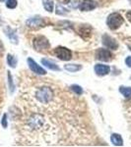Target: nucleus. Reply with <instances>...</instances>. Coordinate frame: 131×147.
<instances>
[{
	"label": "nucleus",
	"mask_w": 131,
	"mask_h": 147,
	"mask_svg": "<svg viewBox=\"0 0 131 147\" xmlns=\"http://www.w3.org/2000/svg\"><path fill=\"white\" fill-rule=\"evenodd\" d=\"M28 145H84V105L50 82L34 80L23 94Z\"/></svg>",
	"instance_id": "obj_1"
},
{
	"label": "nucleus",
	"mask_w": 131,
	"mask_h": 147,
	"mask_svg": "<svg viewBox=\"0 0 131 147\" xmlns=\"http://www.w3.org/2000/svg\"><path fill=\"white\" fill-rule=\"evenodd\" d=\"M123 22H124L123 17L119 13H111L108 17V20H106V24H108V28L113 30L120 28L122 26Z\"/></svg>",
	"instance_id": "obj_2"
},
{
	"label": "nucleus",
	"mask_w": 131,
	"mask_h": 147,
	"mask_svg": "<svg viewBox=\"0 0 131 147\" xmlns=\"http://www.w3.org/2000/svg\"><path fill=\"white\" fill-rule=\"evenodd\" d=\"M54 54H55L57 58L62 61H69L72 58L71 51L66 48V47H62V46H59L54 49Z\"/></svg>",
	"instance_id": "obj_3"
},
{
	"label": "nucleus",
	"mask_w": 131,
	"mask_h": 147,
	"mask_svg": "<svg viewBox=\"0 0 131 147\" xmlns=\"http://www.w3.org/2000/svg\"><path fill=\"white\" fill-rule=\"evenodd\" d=\"M34 47L38 51H44L49 48V42L44 36H38L34 39Z\"/></svg>",
	"instance_id": "obj_4"
},
{
	"label": "nucleus",
	"mask_w": 131,
	"mask_h": 147,
	"mask_svg": "<svg viewBox=\"0 0 131 147\" xmlns=\"http://www.w3.org/2000/svg\"><path fill=\"white\" fill-rule=\"evenodd\" d=\"M27 62H28L29 68L31 69V71H32L33 73L37 74V75H40V76H44L46 74V71L44 70V69H42L40 66L38 65L37 62H35L32 58H28Z\"/></svg>",
	"instance_id": "obj_5"
},
{
	"label": "nucleus",
	"mask_w": 131,
	"mask_h": 147,
	"mask_svg": "<svg viewBox=\"0 0 131 147\" xmlns=\"http://www.w3.org/2000/svg\"><path fill=\"white\" fill-rule=\"evenodd\" d=\"M96 57L97 59L101 61H104V62H108L113 59V54L111 52L108 50V49H99L96 53Z\"/></svg>",
	"instance_id": "obj_6"
},
{
	"label": "nucleus",
	"mask_w": 131,
	"mask_h": 147,
	"mask_svg": "<svg viewBox=\"0 0 131 147\" xmlns=\"http://www.w3.org/2000/svg\"><path fill=\"white\" fill-rule=\"evenodd\" d=\"M103 43L104 46H106L108 49H111V50H115V49H117V47H118V43L116 42V40L108 34H104Z\"/></svg>",
	"instance_id": "obj_7"
},
{
	"label": "nucleus",
	"mask_w": 131,
	"mask_h": 147,
	"mask_svg": "<svg viewBox=\"0 0 131 147\" xmlns=\"http://www.w3.org/2000/svg\"><path fill=\"white\" fill-rule=\"evenodd\" d=\"M97 7V2L93 0H83L81 2L79 9L81 11H91Z\"/></svg>",
	"instance_id": "obj_8"
},
{
	"label": "nucleus",
	"mask_w": 131,
	"mask_h": 147,
	"mask_svg": "<svg viewBox=\"0 0 131 147\" xmlns=\"http://www.w3.org/2000/svg\"><path fill=\"white\" fill-rule=\"evenodd\" d=\"M94 70L98 76H106L111 72V68L108 66L102 65V64H98V65L95 66Z\"/></svg>",
	"instance_id": "obj_9"
},
{
	"label": "nucleus",
	"mask_w": 131,
	"mask_h": 147,
	"mask_svg": "<svg viewBox=\"0 0 131 147\" xmlns=\"http://www.w3.org/2000/svg\"><path fill=\"white\" fill-rule=\"evenodd\" d=\"M111 143L115 146H122L123 145V139H122V137H121L120 134H111Z\"/></svg>",
	"instance_id": "obj_10"
},
{
	"label": "nucleus",
	"mask_w": 131,
	"mask_h": 147,
	"mask_svg": "<svg viewBox=\"0 0 131 147\" xmlns=\"http://www.w3.org/2000/svg\"><path fill=\"white\" fill-rule=\"evenodd\" d=\"M42 64L46 66V68L50 69V70H52V71H59L60 70V68H59L55 63L51 62L50 60H47V59H42Z\"/></svg>",
	"instance_id": "obj_11"
},
{
	"label": "nucleus",
	"mask_w": 131,
	"mask_h": 147,
	"mask_svg": "<svg viewBox=\"0 0 131 147\" xmlns=\"http://www.w3.org/2000/svg\"><path fill=\"white\" fill-rule=\"evenodd\" d=\"M64 69L70 73H76L82 69V66L75 65V64H66V65H64Z\"/></svg>",
	"instance_id": "obj_12"
},
{
	"label": "nucleus",
	"mask_w": 131,
	"mask_h": 147,
	"mask_svg": "<svg viewBox=\"0 0 131 147\" xmlns=\"http://www.w3.org/2000/svg\"><path fill=\"white\" fill-rule=\"evenodd\" d=\"M42 24V20L38 17L31 18L30 20L27 21V25L30 26V27H38V26H40Z\"/></svg>",
	"instance_id": "obj_13"
},
{
	"label": "nucleus",
	"mask_w": 131,
	"mask_h": 147,
	"mask_svg": "<svg viewBox=\"0 0 131 147\" xmlns=\"http://www.w3.org/2000/svg\"><path fill=\"white\" fill-rule=\"evenodd\" d=\"M6 34H7V36H8L9 38L12 40V42H14V43H16V44L18 43V38H17V36H16L15 32H14V30H12L10 28H7Z\"/></svg>",
	"instance_id": "obj_14"
},
{
	"label": "nucleus",
	"mask_w": 131,
	"mask_h": 147,
	"mask_svg": "<svg viewBox=\"0 0 131 147\" xmlns=\"http://www.w3.org/2000/svg\"><path fill=\"white\" fill-rule=\"evenodd\" d=\"M119 91L125 98H131V87H125V86H120Z\"/></svg>",
	"instance_id": "obj_15"
},
{
	"label": "nucleus",
	"mask_w": 131,
	"mask_h": 147,
	"mask_svg": "<svg viewBox=\"0 0 131 147\" xmlns=\"http://www.w3.org/2000/svg\"><path fill=\"white\" fill-rule=\"evenodd\" d=\"M42 5L47 12L53 11V2L52 0H42Z\"/></svg>",
	"instance_id": "obj_16"
},
{
	"label": "nucleus",
	"mask_w": 131,
	"mask_h": 147,
	"mask_svg": "<svg viewBox=\"0 0 131 147\" xmlns=\"http://www.w3.org/2000/svg\"><path fill=\"white\" fill-rule=\"evenodd\" d=\"M7 64L11 68H15L16 65H17V59H16V57L12 56L11 54H8L7 55Z\"/></svg>",
	"instance_id": "obj_17"
},
{
	"label": "nucleus",
	"mask_w": 131,
	"mask_h": 147,
	"mask_svg": "<svg viewBox=\"0 0 131 147\" xmlns=\"http://www.w3.org/2000/svg\"><path fill=\"white\" fill-rule=\"evenodd\" d=\"M70 89L72 90L76 95H82L83 94V88L80 86V85H77V84H73L70 86Z\"/></svg>",
	"instance_id": "obj_18"
},
{
	"label": "nucleus",
	"mask_w": 131,
	"mask_h": 147,
	"mask_svg": "<svg viewBox=\"0 0 131 147\" xmlns=\"http://www.w3.org/2000/svg\"><path fill=\"white\" fill-rule=\"evenodd\" d=\"M6 7L9 9H15L17 7V0H7Z\"/></svg>",
	"instance_id": "obj_19"
},
{
	"label": "nucleus",
	"mask_w": 131,
	"mask_h": 147,
	"mask_svg": "<svg viewBox=\"0 0 131 147\" xmlns=\"http://www.w3.org/2000/svg\"><path fill=\"white\" fill-rule=\"evenodd\" d=\"M1 125L4 129H6L7 125H8V124H7V115L6 114H4L3 115V118H2V121H1Z\"/></svg>",
	"instance_id": "obj_20"
},
{
	"label": "nucleus",
	"mask_w": 131,
	"mask_h": 147,
	"mask_svg": "<svg viewBox=\"0 0 131 147\" xmlns=\"http://www.w3.org/2000/svg\"><path fill=\"white\" fill-rule=\"evenodd\" d=\"M8 79H9V86L11 88V91H14V85H13V82H12V77L10 72H8Z\"/></svg>",
	"instance_id": "obj_21"
},
{
	"label": "nucleus",
	"mask_w": 131,
	"mask_h": 147,
	"mask_svg": "<svg viewBox=\"0 0 131 147\" xmlns=\"http://www.w3.org/2000/svg\"><path fill=\"white\" fill-rule=\"evenodd\" d=\"M57 11H56V14H57V15H62V14H65L66 13V12H63V10H65V9H64V8H62V7H61V6H57Z\"/></svg>",
	"instance_id": "obj_22"
},
{
	"label": "nucleus",
	"mask_w": 131,
	"mask_h": 147,
	"mask_svg": "<svg viewBox=\"0 0 131 147\" xmlns=\"http://www.w3.org/2000/svg\"><path fill=\"white\" fill-rule=\"evenodd\" d=\"M125 64L127 67L131 68V56H128L127 58L125 59Z\"/></svg>",
	"instance_id": "obj_23"
},
{
	"label": "nucleus",
	"mask_w": 131,
	"mask_h": 147,
	"mask_svg": "<svg viewBox=\"0 0 131 147\" xmlns=\"http://www.w3.org/2000/svg\"><path fill=\"white\" fill-rule=\"evenodd\" d=\"M126 18L128 19V21L131 23V11H129V12H127L126 13Z\"/></svg>",
	"instance_id": "obj_24"
},
{
	"label": "nucleus",
	"mask_w": 131,
	"mask_h": 147,
	"mask_svg": "<svg viewBox=\"0 0 131 147\" xmlns=\"http://www.w3.org/2000/svg\"><path fill=\"white\" fill-rule=\"evenodd\" d=\"M5 1V0H0V2H4Z\"/></svg>",
	"instance_id": "obj_25"
}]
</instances>
